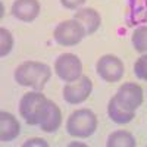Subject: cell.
Wrapping results in <instances>:
<instances>
[{
	"label": "cell",
	"mask_w": 147,
	"mask_h": 147,
	"mask_svg": "<svg viewBox=\"0 0 147 147\" xmlns=\"http://www.w3.org/2000/svg\"><path fill=\"white\" fill-rule=\"evenodd\" d=\"M52 77V68L47 63L27 60L22 62L13 74V78L21 87H28L35 91H43Z\"/></svg>",
	"instance_id": "cell-1"
},
{
	"label": "cell",
	"mask_w": 147,
	"mask_h": 147,
	"mask_svg": "<svg viewBox=\"0 0 147 147\" xmlns=\"http://www.w3.org/2000/svg\"><path fill=\"white\" fill-rule=\"evenodd\" d=\"M47 103L49 99L43 94V91H30L24 94L19 100V115L31 127L40 125Z\"/></svg>",
	"instance_id": "cell-2"
},
{
	"label": "cell",
	"mask_w": 147,
	"mask_h": 147,
	"mask_svg": "<svg viewBox=\"0 0 147 147\" xmlns=\"http://www.w3.org/2000/svg\"><path fill=\"white\" fill-rule=\"evenodd\" d=\"M97 116L91 109H77L66 119V131L71 137L88 138L97 129Z\"/></svg>",
	"instance_id": "cell-3"
},
{
	"label": "cell",
	"mask_w": 147,
	"mask_h": 147,
	"mask_svg": "<svg viewBox=\"0 0 147 147\" xmlns=\"http://www.w3.org/2000/svg\"><path fill=\"white\" fill-rule=\"evenodd\" d=\"M85 37V31L82 25L77 19H66L59 22L55 31H53V38L59 46L63 47H72L81 43V40Z\"/></svg>",
	"instance_id": "cell-4"
},
{
	"label": "cell",
	"mask_w": 147,
	"mask_h": 147,
	"mask_svg": "<svg viewBox=\"0 0 147 147\" xmlns=\"http://www.w3.org/2000/svg\"><path fill=\"white\" fill-rule=\"evenodd\" d=\"M113 100L127 112L136 113V110L143 105L144 93L143 88L136 82H124L118 88L116 94L113 96Z\"/></svg>",
	"instance_id": "cell-5"
},
{
	"label": "cell",
	"mask_w": 147,
	"mask_h": 147,
	"mask_svg": "<svg viewBox=\"0 0 147 147\" xmlns=\"http://www.w3.org/2000/svg\"><path fill=\"white\" fill-rule=\"evenodd\" d=\"M55 72L62 81L72 82L82 75V62L74 53H62L55 60Z\"/></svg>",
	"instance_id": "cell-6"
},
{
	"label": "cell",
	"mask_w": 147,
	"mask_h": 147,
	"mask_svg": "<svg viewBox=\"0 0 147 147\" xmlns=\"http://www.w3.org/2000/svg\"><path fill=\"white\" fill-rule=\"evenodd\" d=\"M96 72L106 82H119L125 74L124 62L113 55H103L96 62Z\"/></svg>",
	"instance_id": "cell-7"
},
{
	"label": "cell",
	"mask_w": 147,
	"mask_h": 147,
	"mask_svg": "<svg viewBox=\"0 0 147 147\" xmlns=\"http://www.w3.org/2000/svg\"><path fill=\"white\" fill-rule=\"evenodd\" d=\"M91 91H93V81L87 75H81L78 80L65 84L62 96L68 105H81L90 97Z\"/></svg>",
	"instance_id": "cell-8"
},
{
	"label": "cell",
	"mask_w": 147,
	"mask_h": 147,
	"mask_svg": "<svg viewBox=\"0 0 147 147\" xmlns=\"http://www.w3.org/2000/svg\"><path fill=\"white\" fill-rule=\"evenodd\" d=\"M124 21L129 28L147 25V0H127Z\"/></svg>",
	"instance_id": "cell-9"
},
{
	"label": "cell",
	"mask_w": 147,
	"mask_h": 147,
	"mask_svg": "<svg viewBox=\"0 0 147 147\" xmlns=\"http://www.w3.org/2000/svg\"><path fill=\"white\" fill-rule=\"evenodd\" d=\"M40 2L38 0H15L12 3L10 12L12 16L21 22H32L40 15Z\"/></svg>",
	"instance_id": "cell-10"
},
{
	"label": "cell",
	"mask_w": 147,
	"mask_h": 147,
	"mask_svg": "<svg viewBox=\"0 0 147 147\" xmlns=\"http://www.w3.org/2000/svg\"><path fill=\"white\" fill-rule=\"evenodd\" d=\"M74 19H77L84 31L85 35H93L102 25V16L94 7H80L74 12Z\"/></svg>",
	"instance_id": "cell-11"
},
{
	"label": "cell",
	"mask_w": 147,
	"mask_h": 147,
	"mask_svg": "<svg viewBox=\"0 0 147 147\" xmlns=\"http://www.w3.org/2000/svg\"><path fill=\"white\" fill-rule=\"evenodd\" d=\"M21 134V124L19 121L9 112L2 110L0 112V141L10 143L18 138Z\"/></svg>",
	"instance_id": "cell-12"
},
{
	"label": "cell",
	"mask_w": 147,
	"mask_h": 147,
	"mask_svg": "<svg viewBox=\"0 0 147 147\" xmlns=\"http://www.w3.org/2000/svg\"><path fill=\"white\" fill-rule=\"evenodd\" d=\"M60 125H62V110L59 109V106L53 100H49L46 112L38 127L41 128V131L47 134H53L60 128Z\"/></svg>",
	"instance_id": "cell-13"
},
{
	"label": "cell",
	"mask_w": 147,
	"mask_h": 147,
	"mask_svg": "<svg viewBox=\"0 0 147 147\" xmlns=\"http://www.w3.org/2000/svg\"><path fill=\"white\" fill-rule=\"evenodd\" d=\"M107 116L110 118V121L115 122L118 125H125V124H129V122L136 118V113H131V112H127L125 109H122L115 100L113 97L109 100L107 103Z\"/></svg>",
	"instance_id": "cell-14"
},
{
	"label": "cell",
	"mask_w": 147,
	"mask_h": 147,
	"mask_svg": "<svg viewBox=\"0 0 147 147\" xmlns=\"http://www.w3.org/2000/svg\"><path fill=\"white\" fill-rule=\"evenodd\" d=\"M106 146L107 147H136L137 140L129 131L118 129V131H113L112 134H109Z\"/></svg>",
	"instance_id": "cell-15"
},
{
	"label": "cell",
	"mask_w": 147,
	"mask_h": 147,
	"mask_svg": "<svg viewBox=\"0 0 147 147\" xmlns=\"http://www.w3.org/2000/svg\"><path fill=\"white\" fill-rule=\"evenodd\" d=\"M131 43L134 50L144 55L147 53V25L136 27L132 35H131Z\"/></svg>",
	"instance_id": "cell-16"
},
{
	"label": "cell",
	"mask_w": 147,
	"mask_h": 147,
	"mask_svg": "<svg viewBox=\"0 0 147 147\" xmlns=\"http://www.w3.org/2000/svg\"><path fill=\"white\" fill-rule=\"evenodd\" d=\"M13 49V35L6 28H0V56H7Z\"/></svg>",
	"instance_id": "cell-17"
},
{
	"label": "cell",
	"mask_w": 147,
	"mask_h": 147,
	"mask_svg": "<svg viewBox=\"0 0 147 147\" xmlns=\"http://www.w3.org/2000/svg\"><path fill=\"white\" fill-rule=\"evenodd\" d=\"M134 74L141 81H147V53L141 55L134 63Z\"/></svg>",
	"instance_id": "cell-18"
},
{
	"label": "cell",
	"mask_w": 147,
	"mask_h": 147,
	"mask_svg": "<svg viewBox=\"0 0 147 147\" xmlns=\"http://www.w3.org/2000/svg\"><path fill=\"white\" fill-rule=\"evenodd\" d=\"M60 3H62V6H63L65 9L77 10V9H80V7L85 3V0H60Z\"/></svg>",
	"instance_id": "cell-19"
},
{
	"label": "cell",
	"mask_w": 147,
	"mask_h": 147,
	"mask_svg": "<svg viewBox=\"0 0 147 147\" xmlns=\"http://www.w3.org/2000/svg\"><path fill=\"white\" fill-rule=\"evenodd\" d=\"M22 146L24 147H27V146H43V147H47L49 143L46 140H43V138H30L27 141H24Z\"/></svg>",
	"instance_id": "cell-20"
},
{
	"label": "cell",
	"mask_w": 147,
	"mask_h": 147,
	"mask_svg": "<svg viewBox=\"0 0 147 147\" xmlns=\"http://www.w3.org/2000/svg\"><path fill=\"white\" fill-rule=\"evenodd\" d=\"M69 146H84V144H80V143H71Z\"/></svg>",
	"instance_id": "cell-21"
}]
</instances>
